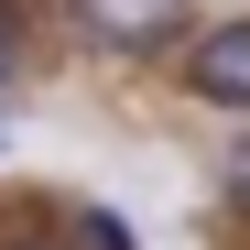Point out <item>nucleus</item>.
I'll return each mask as SVG.
<instances>
[{
	"label": "nucleus",
	"instance_id": "f257e3e1",
	"mask_svg": "<svg viewBox=\"0 0 250 250\" xmlns=\"http://www.w3.org/2000/svg\"><path fill=\"white\" fill-rule=\"evenodd\" d=\"M65 22L98 55H174L185 22H196V0H65Z\"/></svg>",
	"mask_w": 250,
	"mask_h": 250
},
{
	"label": "nucleus",
	"instance_id": "f03ea898",
	"mask_svg": "<svg viewBox=\"0 0 250 250\" xmlns=\"http://www.w3.org/2000/svg\"><path fill=\"white\" fill-rule=\"evenodd\" d=\"M185 87L207 109H250V22H207L185 44Z\"/></svg>",
	"mask_w": 250,
	"mask_h": 250
},
{
	"label": "nucleus",
	"instance_id": "7ed1b4c3",
	"mask_svg": "<svg viewBox=\"0 0 250 250\" xmlns=\"http://www.w3.org/2000/svg\"><path fill=\"white\" fill-rule=\"evenodd\" d=\"M218 196H229V207H239V218H250V131H239V142L218 152Z\"/></svg>",
	"mask_w": 250,
	"mask_h": 250
},
{
	"label": "nucleus",
	"instance_id": "20e7f679",
	"mask_svg": "<svg viewBox=\"0 0 250 250\" xmlns=\"http://www.w3.org/2000/svg\"><path fill=\"white\" fill-rule=\"evenodd\" d=\"M76 250H142V239H131V229H120V218H109V207H87V218H76Z\"/></svg>",
	"mask_w": 250,
	"mask_h": 250
},
{
	"label": "nucleus",
	"instance_id": "39448f33",
	"mask_svg": "<svg viewBox=\"0 0 250 250\" xmlns=\"http://www.w3.org/2000/svg\"><path fill=\"white\" fill-rule=\"evenodd\" d=\"M22 76V0H0V87Z\"/></svg>",
	"mask_w": 250,
	"mask_h": 250
},
{
	"label": "nucleus",
	"instance_id": "423d86ee",
	"mask_svg": "<svg viewBox=\"0 0 250 250\" xmlns=\"http://www.w3.org/2000/svg\"><path fill=\"white\" fill-rule=\"evenodd\" d=\"M11 250H65V239H11Z\"/></svg>",
	"mask_w": 250,
	"mask_h": 250
},
{
	"label": "nucleus",
	"instance_id": "0eeeda50",
	"mask_svg": "<svg viewBox=\"0 0 250 250\" xmlns=\"http://www.w3.org/2000/svg\"><path fill=\"white\" fill-rule=\"evenodd\" d=\"M0 142H11V131H0Z\"/></svg>",
	"mask_w": 250,
	"mask_h": 250
}]
</instances>
